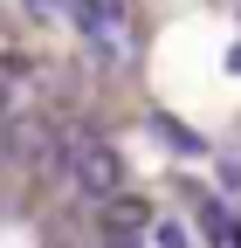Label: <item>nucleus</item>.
<instances>
[{"instance_id":"nucleus-4","label":"nucleus","mask_w":241,"mask_h":248,"mask_svg":"<svg viewBox=\"0 0 241 248\" xmlns=\"http://www.w3.org/2000/svg\"><path fill=\"white\" fill-rule=\"evenodd\" d=\"M159 248H186V228H179V221H159Z\"/></svg>"},{"instance_id":"nucleus-2","label":"nucleus","mask_w":241,"mask_h":248,"mask_svg":"<svg viewBox=\"0 0 241 248\" xmlns=\"http://www.w3.org/2000/svg\"><path fill=\"white\" fill-rule=\"evenodd\" d=\"M200 228H207V241H214V248H234V241H241V228L227 221L221 200H200Z\"/></svg>"},{"instance_id":"nucleus-1","label":"nucleus","mask_w":241,"mask_h":248,"mask_svg":"<svg viewBox=\"0 0 241 248\" xmlns=\"http://www.w3.org/2000/svg\"><path fill=\"white\" fill-rule=\"evenodd\" d=\"M55 166H62V179L76 193H90V200H110L117 186H124V159L110 152V138L83 131V124H69V131L55 138Z\"/></svg>"},{"instance_id":"nucleus-5","label":"nucleus","mask_w":241,"mask_h":248,"mask_svg":"<svg viewBox=\"0 0 241 248\" xmlns=\"http://www.w3.org/2000/svg\"><path fill=\"white\" fill-rule=\"evenodd\" d=\"M221 186H227V193H241V159H221Z\"/></svg>"},{"instance_id":"nucleus-8","label":"nucleus","mask_w":241,"mask_h":248,"mask_svg":"<svg viewBox=\"0 0 241 248\" xmlns=\"http://www.w3.org/2000/svg\"><path fill=\"white\" fill-rule=\"evenodd\" d=\"M227 62H234V69H241V42H234V55H227Z\"/></svg>"},{"instance_id":"nucleus-7","label":"nucleus","mask_w":241,"mask_h":248,"mask_svg":"<svg viewBox=\"0 0 241 248\" xmlns=\"http://www.w3.org/2000/svg\"><path fill=\"white\" fill-rule=\"evenodd\" d=\"M7 110H14V97H7V76H0V124H7Z\"/></svg>"},{"instance_id":"nucleus-9","label":"nucleus","mask_w":241,"mask_h":248,"mask_svg":"<svg viewBox=\"0 0 241 248\" xmlns=\"http://www.w3.org/2000/svg\"><path fill=\"white\" fill-rule=\"evenodd\" d=\"M234 248H241V241H234Z\"/></svg>"},{"instance_id":"nucleus-3","label":"nucleus","mask_w":241,"mask_h":248,"mask_svg":"<svg viewBox=\"0 0 241 248\" xmlns=\"http://www.w3.org/2000/svg\"><path fill=\"white\" fill-rule=\"evenodd\" d=\"M159 131H166V138H172L179 152H207V138H200V131H186L179 117H159Z\"/></svg>"},{"instance_id":"nucleus-6","label":"nucleus","mask_w":241,"mask_h":248,"mask_svg":"<svg viewBox=\"0 0 241 248\" xmlns=\"http://www.w3.org/2000/svg\"><path fill=\"white\" fill-rule=\"evenodd\" d=\"M28 14H62V0H28Z\"/></svg>"}]
</instances>
